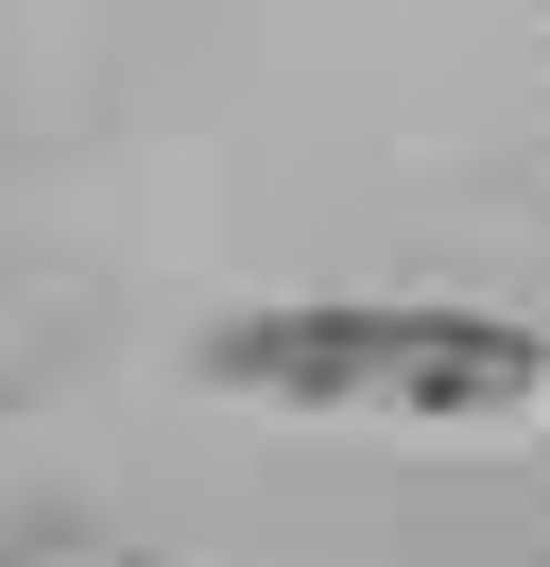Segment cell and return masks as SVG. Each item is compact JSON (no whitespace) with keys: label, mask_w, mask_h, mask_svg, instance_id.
Segmentation results:
<instances>
[{"label":"cell","mask_w":550,"mask_h":567,"mask_svg":"<svg viewBox=\"0 0 550 567\" xmlns=\"http://www.w3.org/2000/svg\"><path fill=\"white\" fill-rule=\"evenodd\" d=\"M190 379L309 430H516L550 395V327L481 292H258L190 344Z\"/></svg>","instance_id":"obj_1"}]
</instances>
